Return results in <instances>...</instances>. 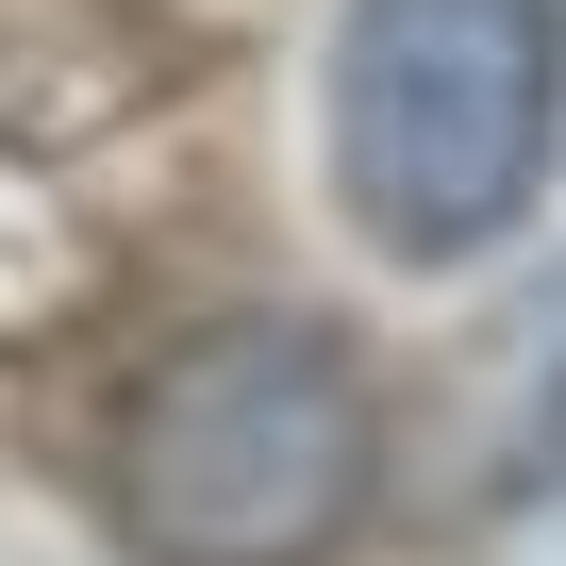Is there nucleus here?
Returning <instances> with one entry per match:
<instances>
[{"mask_svg":"<svg viewBox=\"0 0 566 566\" xmlns=\"http://www.w3.org/2000/svg\"><path fill=\"white\" fill-rule=\"evenodd\" d=\"M101 483L150 566H317L367 516V367L317 317H217L134 384Z\"/></svg>","mask_w":566,"mask_h":566,"instance_id":"f257e3e1","label":"nucleus"},{"mask_svg":"<svg viewBox=\"0 0 566 566\" xmlns=\"http://www.w3.org/2000/svg\"><path fill=\"white\" fill-rule=\"evenodd\" d=\"M566 134V0H350L334 34V200L400 266L516 233Z\"/></svg>","mask_w":566,"mask_h":566,"instance_id":"f03ea898","label":"nucleus"}]
</instances>
